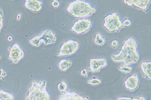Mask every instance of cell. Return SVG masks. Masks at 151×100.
I'll return each mask as SVG.
<instances>
[{
	"label": "cell",
	"mask_w": 151,
	"mask_h": 100,
	"mask_svg": "<svg viewBox=\"0 0 151 100\" xmlns=\"http://www.w3.org/2000/svg\"><path fill=\"white\" fill-rule=\"evenodd\" d=\"M58 100H89V98L75 92L66 91L62 93Z\"/></svg>",
	"instance_id": "11"
},
{
	"label": "cell",
	"mask_w": 151,
	"mask_h": 100,
	"mask_svg": "<svg viewBox=\"0 0 151 100\" xmlns=\"http://www.w3.org/2000/svg\"><path fill=\"white\" fill-rule=\"evenodd\" d=\"M81 75L83 76L86 78L88 77V74L87 70L86 69H83L82 70L81 72Z\"/></svg>",
	"instance_id": "28"
},
{
	"label": "cell",
	"mask_w": 151,
	"mask_h": 100,
	"mask_svg": "<svg viewBox=\"0 0 151 100\" xmlns=\"http://www.w3.org/2000/svg\"><path fill=\"white\" fill-rule=\"evenodd\" d=\"M89 71L93 73L99 72L102 68L107 65L106 61L104 59H90Z\"/></svg>",
	"instance_id": "10"
},
{
	"label": "cell",
	"mask_w": 151,
	"mask_h": 100,
	"mask_svg": "<svg viewBox=\"0 0 151 100\" xmlns=\"http://www.w3.org/2000/svg\"><path fill=\"white\" fill-rule=\"evenodd\" d=\"M123 24L124 26L128 27L130 26L131 24V22L129 20H125L123 23Z\"/></svg>",
	"instance_id": "27"
},
{
	"label": "cell",
	"mask_w": 151,
	"mask_h": 100,
	"mask_svg": "<svg viewBox=\"0 0 151 100\" xmlns=\"http://www.w3.org/2000/svg\"><path fill=\"white\" fill-rule=\"evenodd\" d=\"M4 19L3 13L2 9H0V32L3 25Z\"/></svg>",
	"instance_id": "23"
},
{
	"label": "cell",
	"mask_w": 151,
	"mask_h": 100,
	"mask_svg": "<svg viewBox=\"0 0 151 100\" xmlns=\"http://www.w3.org/2000/svg\"><path fill=\"white\" fill-rule=\"evenodd\" d=\"M29 42L32 44V45L35 46L36 47L40 46V44H41L42 41L40 38V36H35L33 38L30 39L29 40Z\"/></svg>",
	"instance_id": "18"
},
{
	"label": "cell",
	"mask_w": 151,
	"mask_h": 100,
	"mask_svg": "<svg viewBox=\"0 0 151 100\" xmlns=\"http://www.w3.org/2000/svg\"><path fill=\"white\" fill-rule=\"evenodd\" d=\"M103 26L109 32H119L124 26L121 21L120 17L116 13L109 15L104 19Z\"/></svg>",
	"instance_id": "4"
},
{
	"label": "cell",
	"mask_w": 151,
	"mask_h": 100,
	"mask_svg": "<svg viewBox=\"0 0 151 100\" xmlns=\"http://www.w3.org/2000/svg\"><path fill=\"white\" fill-rule=\"evenodd\" d=\"M150 0H124V2L130 7H134L146 13L148 11Z\"/></svg>",
	"instance_id": "8"
},
{
	"label": "cell",
	"mask_w": 151,
	"mask_h": 100,
	"mask_svg": "<svg viewBox=\"0 0 151 100\" xmlns=\"http://www.w3.org/2000/svg\"><path fill=\"white\" fill-rule=\"evenodd\" d=\"M141 72L143 74V76L147 79H151V62L145 61L143 62L141 65Z\"/></svg>",
	"instance_id": "14"
},
{
	"label": "cell",
	"mask_w": 151,
	"mask_h": 100,
	"mask_svg": "<svg viewBox=\"0 0 151 100\" xmlns=\"http://www.w3.org/2000/svg\"><path fill=\"white\" fill-rule=\"evenodd\" d=\"M92 26V22L89 19L78 20L74 23L70 29L78 34H81L88 31Z\"/></svg>",
	"instance_id": "6"
},
{
	"label": "cell",
	"mask_w": 151,
	"mask_h": 100,
	"mask_svg": "<svg viewBox=\"0 0 151 100\" xmlns=\"http://www.w3.org/2000/svg\"><path fill=\"white\" fill-rule=\"evenodd\" d=\"M40 36L42 42H43L45 45L54 44L56 42V37L55 34L50 30L43 32Z\"/></svg>",
	"instance_id": "12"
},
{
	"label": "cell",
	"mask_w": 151,
	"mask_h": 100,
	"mask_svg": "<svg viewBox=\"0 0 151 100\" xmlns=\"http://www.w3.org/2000/svg\"></svg>",
	"instance_id": "29"
},
{
	"label": "cell",
	"mask_w": 151,
	"mask_h": 100,
	"mask_svg": "<svg viewBox=\"0 0 151 100\" xmlns=\"http://www.w3.org/2000/svg\"><path fill=\"white\" fill-rule=\"evenodd\" d=\"M6 76V73L2 69L0 68V79H4V78Z\"/></svg>",
	"instance_id": "25"
},
{
	"label": "cell",
	"mask_w": 151,
	"mask_h": 100,
	"mask_svg": "<svg viewBox=\"0 0 151 100\" xmlns=\"http://www.w3.org/2000/svg\"><path fill=\"white\" fill-rule=\"evenodd\" d=\"M42 2L37 0H27L25 3V7L34 13L40 11L42 8Z\"/></svg>",
	"instance_id": "13"
},
{
	"label": "cell",
	"mask_w": 151,
	"mask_h": 100,
	"mask_svg": "<svg viewBox=\"0 0 151 100\" xmlns=\"http://www.w3.org/2000/svg\"><path fill=\"white\" fill-rule=\"evenodd\" d=\"M87 82L90 84L97 85L101 84V81L100 80L98 79V78H94V79L89 80L87 81Z\"/></svg>",
	"instance_id": "22"
},
{
	"label": "cell",
	"mask_w": 151,
	"mask_h": 100,
	"mask_svg": "<svg viewBox=\"0 0 151 100\" xmlns=\"http://www.w3.org/2000/svg\"><path fill=\"white\" fill-rule=\"evenodd\" d=\"M52 6L55 8H57L60 5L59 3L57 1H56V0L53 1V2L52 3Z\"/></svg>",
	"instance_id": "26"
},
{
	"label": "cell",
	"mask_w": 151,
	"mask_h": 100,
	"mask_svg": "<svg viewBox=\"0 0 151 100\" xmlns=\"http://www.w3.org/2000/svg\"><path fill=\"white\" fill-rule=\"evenodd\" d=\"M119 43L118 41L117 40H113V41L111 42L110 46L114 49H116L118 46Z\"/></svg>",
	"instance_id": "24"
},
{
	"label": "cell",
	"mask_w": 151,
	"mask_h": 100,
	"mask_svg": "<svg viewBox=\"0 0 151 100\" xmlns=\"http://www.w3.org/2000/svg\"><path fill=\"white\" fill-rule=\"evenodd\" d=\"M58 89L61 92H64L67 90V85L64 81H63L59 84L58 86Z\"/></svg>",
	"instance_id": "20"
},
{
	"label": "cell",
	"mask_w": 151,
	"mask_h": 100,
	"mask_svg": "<svg viewBox=\"0 0 151 100\" xmlns=\"http://www.w3.org/2000/svg\"><path fill=\"white\" fill-rule=\"evenodd\" d=\"M72 62L68 59H62L58 64L59 69L63 71H65L71 67Z\"/></svg>",
	"instance_id": "15"
},
{
	"label": "cell",
	"mask_w": 151,
	"mask_h": 100,
	"mask_svg": "<svg viewBox=\"0 0 151 100\" xmlns=\"http://www.w3.org/2000/svg\"><path fill=\"white\" fill-rule=\"evenodd\" d=\"M118 69L120 71L123 72L125 73V74L130 73L132 70V67H129V66L125 65H123L120 66L119 67H118Z\"/></svg>",
	"instance_id": "19"
},
{
	"label": "cell",
	"mask_w": 151,
	"mask_h": 100,
	"mask_svg": "<svg viewBox=\"0 0 151 100\" xmlns=\"http://www.w3.org/2000/svg\"><path fill=\"white\" fill-rule=\"evenodd\" d=\"M47 82H36L33 81L32 86L28 90L26 100H51L49 94L46 90Z\"/></svg>",
	"instance_id": "3"
},
{
	"label": "cell",
	"mask_w": 151,
	"mask_h": 100,
	"mask_svg": "<svg viewBox=\"0 0 151 100\" xmlns=\"http://www.w3.org/2000/svg\"><path fill=\"white\" fill-rule=\"evenodd\" d=\"M67 9L71 15L76 18L89 17L96 11L88 3L81 0H77L70 3Z\"/></svg>",
	"instance_id": "2"
},
{
	"label": "cell",
	"mask_w": 151,
	"mask_h": 100,
	"mask_svg": "<svg viewBox=\"0 0 151 100\" xmlns=\"http://www.w3.org/2000/svg\"><path fill=\"white\" fill-rule=\"evenodd\" d=\"M9 59L13 63L17 64L24 57V51L17 43H15L9 48Z\"/></svg>",
	"instance_id": "7"
},
{
	"label": "cell",
	"mask_w": 151,
	"mask_h": 100,
	"mask_svg": "<svg viewBox=\"0 0 151 100\" xmlns=\"http://www.w3.org/2000/svg\"><path fill=\"white\" fill-rule=\"evenodd\" d=\"M94 42L97 45L102 46L106 42V40L104 36H101L99 33H97L96 34Z\"/></svg>",
	"instance_id": "17"
},
{
	"label": "cell",
	"mask_w": 151,
	"mask_h": 100,
	"mask_svg": "<svg viewBox=\"0 0 151 100\" xmlns=\"http://www.w3.org/2000/svg\"><path fill=\"white\" fill-rule=\"evenodd\" d=\"M79 48L78 42L69 40L63 43L60 48V52L57 55L59 56H70L76 52Z\"/></svg>",
	"instance_id": "5"
},
{
	"label": "cell",
	"mask_w": 151,
	"mask_h": 100,
	"mask_svg": "<svg viewBox=\"0 0 151 100\" xmlns=\"http://www.w3.org/2000/svg\"><path fill=\"white\" fill-rule=\"evenodd\" d=\"M14 96L11 93L3 90H0V100H14Z\"/></svg>",
	"instance_id": "16"
},
{
	"label": "cell",
	"mask_w": 151,
	"mask_h": 100,
	"mask_svg": "<svg viewBox=\"0 0 151 100\" xmlns=\"http://www.w3.org/2000/svg\"><path fill=\"white\" fill-rule=\"evenodd\" d=\"M117 100H146L144 97L142 96H138L134 97V98H129V97H122L119 98Z\"/></svg>",
	"instance_id": "21"
},
{
	"label": "cell",
	"mask_w": 151,
	"mask_h": 100,
	"mask_svg": "<svg viewBox=\"0 0 151 100\" xmlns=\"http://www.w3.org/2000/svg\"><path fill=\"white\" fill-rule=\"evenodd\" d=\"M139 84V78L135 74L128 77L125 79L124 86L125 89L131 91H134L138 88Z\"/></svg>",
	"instance_id": "9"
},
{
	"label": "cell",
	"mask_w": 151,
	"mask_h": 100,
	"mask_svg": "<svg viewBox=\"0 0 151 100\" xmlns=\"http://www.w3.org/2000/svg\"><path fill=\"white\" fill-rule=\"evenodd\" d=\"M111 58L113 61L124 63L127 66L137 63L139 56L135 40L130 38L125 40L119 53L113 55Z\"/></svg>",
	"instance_id": "1"
}]
</instances>
